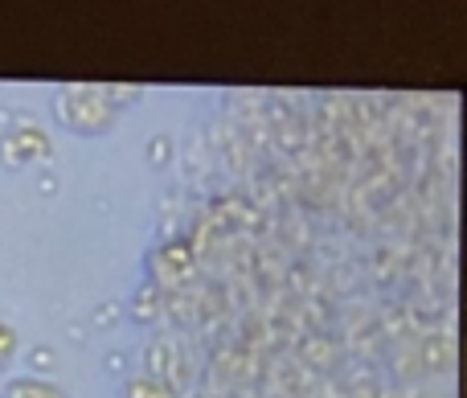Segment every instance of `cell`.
Listing matches in <instances>:
<instances>
[{
    "label": "cell",
    "mask_w": 467,
    "mask_h": 398,
    "mask_svg": "<svg viewBox=\"0 0 467 398\" xmlns=\"http://www.w3.org/2000/svg\"><path fill=\"white\" fill-rule=\"evenodd\" d=\"M128 398H177V394L164 386V378L144 374V378H131L128 382Z\"/></svg>",
    "instance_id": "cell-3"
},
{
    "label": "cell",
    "mask_w": 467,
    "mask_h": 398,
    "mask_svg": "<svg viewBox=\"0 0 467 398\" xmlns=\"http://www.w3.org/2000/svg\"><path fill=\"white\" fill-rule=\"evenodd\" d=\"M41 156H49V136L41 128H33V123H21V128H13L0 140V161L13 164V169L41 161Z\"/></svg>",
    "instance_id": "cell-2"
},
{
    "label": "cell",
    "mask_w": 467,
    "mask_h": 398,
    "mask_svg": "<svg viewBox=\"0 0 467 398\" xmlns=\"http://www.w3.org/2000/svg\"><path fill=\"white\" fill-rule=\"evenodd\" d=\"M5 398H62V391H54L46 382H13L5 391Z\"/></svg>",
    "instance_id": "cell-4"
},
{
    "label": "cell",
    "mask_w": 467,
    "mask_h": 398,
    "mask_svg": "<svg viewBox=\"0 0 467 398\" xmlns=\"http://www.w3.org/2000/svg\"><path fill=\"white\" fill-rule=\"evenodd\" d=\"M111 95L99 87H66L57 95V120L74 131H87V136H99L111 123Z\"/></svg>",
    "instance_id": "cell-1"
},
{
    "label": "cell",
    "mask_w": 467,
    "mask_h": 398,
    "mask_svg": "<svg viewBox=\"0 0 467 398\" xmlns=\"http://www.w3.org/2000/svg\"><path fill=\"white\" fill-rule=\"evenodd\" d=\"M13 353H16V333H13V329L0 325V366H5V361L13 358Z\"/></svg>",
    "instance_id": "cell-5"
}]
</instances>
